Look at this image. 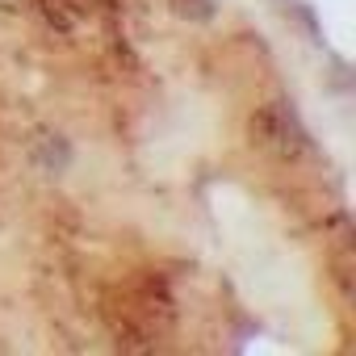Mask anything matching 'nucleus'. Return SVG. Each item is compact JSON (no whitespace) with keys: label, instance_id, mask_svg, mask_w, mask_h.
Returning <instances> with one entry per match:
<instances>
[{"label":"nucleus","instance_id":"1","mask_svg":"<svg viewBox=\"0 0 356 356\" xmlns=\"http://www.w3.org/2000/svg\"><path fill=\"white\" fill-rule=\"evenodd\" d=\"M260 134L268 138V147H273L277 155H314L310 134L302 130L298 113H293L285 101H277V105H268V109L260 113Z\"/></svg>","mask_w":356,"mask_h":356},{"label":"nucleus","instance_id":"2","mask_svg":"<svg viewBox=\"0 0 356 356\" xmlns=\"http://www.w3.org/2000/svg\"><path fill=\"white\" fill-rule=\"evenodd\" d=\"M168 9H172V17H181L189 26H206L218 17L222 0H168Z\"/></svg>","mask_w":356,"mask_h":356},{"label":"nucleus","instance_id":"3","mask_svg":"<svg viewBox=\"0 0 356 356\" xmlns=\"http://www.w3.org/2000/svg\"><path fill=\"white\" fill-rule=\"evenodd\" d=\"M281 5H289V0H281Z\"/></svg>","mask_w":356,"mask_h":356}]
</instances>
